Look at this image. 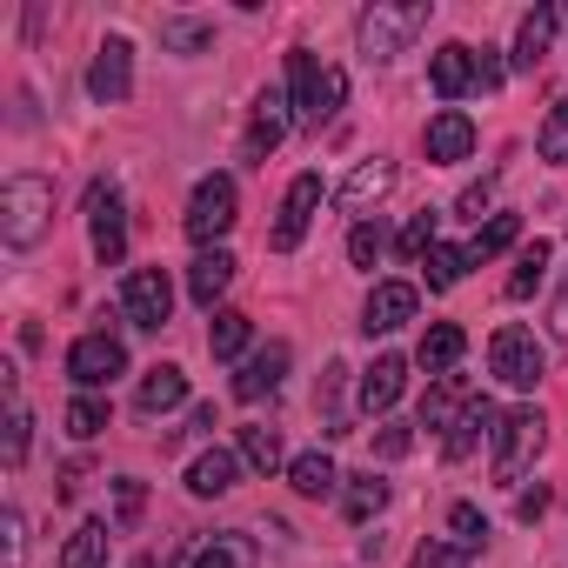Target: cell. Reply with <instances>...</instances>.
<instances>
[{"instance_id": "cell-1", "label": "cell", "mask_w": 568, "mask_h": 568, "mask_svg": "<svg viewBox=\"0 0 568 568\" xmlns=\"http://www.w3.org/2000/svg\"><path fill=\"white\" fill-rule=\"evenodd\" d=\"M54 227V181L48 174H14L0 187V241L8 247H41Z\"/></svg>"}, {"instance_id": "cell-2", "label": "cell", "mask_w": 568, "mask_h": 568, "mask_svg": "<svg viewBox=\"0 0 568 568\" xmlns=\"http://www.w3.org/2000/svg\"><path fill=\"white\" fill-rule=\"evenodd\" d=\"M428 28V8H422V0H402V8H395V0H375V8L362 14V28H355V41H362V61H395V54H408L415 48V34Z\"/></svg>"}, {"instance_id": "cell-3", "label": "cell", "mask_w": 568, "mask_h": 568, "mask_svg": "<svg viewBox=\"0 0 568 568\" xmlns=\"http://www.w3.org/2000/svg\"><path fill=\"white\" fill-rule=\"evenodd\" d=\"M541 442H548L541 408H508V415H501V428H495V462H488V475H495L501 488H515V481H521V468L541 455Z\"/></svg>"}, {"instance_id": "cell-4", "label": "cell", "mask_w": 568, "mask_h": 568, "mask_svg": "<svg viewBox=\"0 0 568 568\" xmlns=\"http://www.w3.org/2000/svg\"><path fill=\"white\" fill-rule=\"evenodd\" d=\"M241 221V194H234V174H207L201 187H194V201H187V214H181V227H187V241H201V247H214L227 227Z\"/></svg>"}, {"instance_id": "cell-5", "label": "cell", "mask_w": 568, "mask_h": 568, "mask_svg": "<svg viewBox=\"0 0 568 568\" xmlns=\"http://www.w3.org/2000/svg\"><path fill=\"white\" fill-rule=\"evenodd\" d=\"M488 368H495V382H508V388H535L541 375H548V348L535 342V328H495V342H488Z\"/></svg>"}, {"instance_id": "cell-6", "label": "cell", "mask_w": 568, "mask_h": 568, "mask_svg": "<svg viewBox=\"0 0 568 568\" xmlns=\"http://www.w3.org/2000/svg\"><path fill=\"white\" fill-rule=\"evenodd\" d=\"M121 315L134 328H168V315H174V281H168V267H134L121 281Z\"/></svg>"}, {"instance_id": "cell-7", "label": "cell", "mask_w": 568, "mask_h": 568, "mask_svg": "<svg viewBox=\"0 0 568 568\" xmlns=\"http://www.w3.org/2000/svg\"><path fill=\"white\" fill-rule=\"evenodd\" d=\"M114 375H128V348H121V335L101 328V335H81V342L68 348V382H74V388L94 395V388H108Z\"/></svg>"}, {"instance_id": "cell-8", "label": "cell", "mask_w": 568, "mask_h": 568, "mask_svg": "<svg viewBox=\"0 0 568 568\" xmlns=\"http://www.w3.org/2000/svg\"><path fill=\"white\" fill-rule=\"evenodd\" d=\"M88 94H94L101 108H114V101H128V94H134V48H128L121 34H108V41L94 48V68H88Z\"/></svg>"}, {"instance_id": "cell-9", "label": "cell", "mask_w": 568, "mask_h": 568, "mask_svg": "<svg viewBox=\"0 0 568 568\" xmlns=\"http://www.w3.org/2000/svg\"><path fill=\"white\" fill-rule=\"evenodd\" d=\"M315 207H322V174H295L288 181V201H281V221H274V254H288V247H302V234H308V221H315Z\"/></svg>"}, {"instance_id": "cell-10", "label": "cell", "mask_w": 568, "mask_h": 568, "mask_svg": "<svg viewBox=\"0 0 568 568\" xmlns=\"http://www.w3.org/2000/svg\"><path fill=\"white\" fill-rule=\"evenodd\" d=\"M415 308H422L415 281H375V288H368V308H362V328H368V335H395V328L415 322Z\"/></svg>"}, {"instance_id": "cell-11", "label": "cell", "mask_w": 568, "mask_h": 568, "mask_svg": "<svg viewBox=\"0 0 568 568\" xmlns=\"http://www.w3.org/2000/svg\"><path fill=\"white\" fill-rule=\"evenodd\" d=\"M88 234H94L101 267H114V261L128 254V207H121L114 187H94V194H88Z\"/></svg>"}, {"instance_id": "cell-12", "label": "cell", "mask_w": 568, "mask_h": 568, "mask_svg": "<svg viewBox=\"0 0 568 568\" xmlns=\"http://www.w3.org/2000/svg\"><path fill=\"white\" fill-rule=\"evenodd\" d=\"M288 342H267V348H254L247 362H241V375H234V402H261V395H274L281 388V375H288Z\"/></svg>"}, {"instance_id": "cell-13", "label": "cell", "mask_w": 568, "mask_h": 568, "mask_svg": "<svg viewBox=\"0 0 568 568\" xmlns=\"http://www.w3.org/2000/svg\"><path fill=\"white\" fill-rule=\"evenodd\" d=\"M495 428H501V408H495L488 395H475V402L455 415V428L442 435V455H448V462H468V455L481 448V435H495Z\"/></svg>"}, {"instance_id": "cell-14", "label": "cell", "mask_w": 568, "mask_h": 568, "mask_svg": "<svg viewBox=\"0 0 568 568\" xmlns=\"http://www.w3.org/2000/svg\"><path fill=\"white\" fill-rule=\"evenodd\" d=\"M475 154V121L462 114V108H442L435 121H428V161L435 168H455V161H468Z\"/></svg>"}, {"instance_id": "cell-15", "label": "cell", "mask_w": 568, "mask_h": 568, "mask_svg": "<svg viewBox=\"0 0 568 568\" xmlns=\"http://www.w3.org/2000/svg\"><path fill=\"white\" fill-rule=\"evenodd\" d=\"M281 141H288V108H281V94L267 88L254 101V121H247V141H241V161H267Z\"/></svg>"}, {"instance_id": "cell-16", "label": "cell", "mask_w": 568, "mask_h": 568, "mask_svg": "<svg viewBox=\"0 0 568 568\" xmlns=\"http://www.w3.org/2000/svg\"><path fill=\"white\" fill-rule=\"evenodd\" d=\"M428 88H435L442 101H462V94L475 88V48H462V41L435 48V54H428Z\"/></svg>"}, {"instance_id": "cell-17", "label": "cell", "mask_w": 568, "mask_h": 568, "mask_svg": "<svg viewBox=\"0 0 568 568\" xmlns=\"http://www.w3.org/2000/svg\"><path fill=\"white\" fill-rule=\"evenodd\" d=\"M468 402H475L468 375H435V382H428V395H422V428L448 435V428H455V415H462Z\"/></svg>"}, {"instance_id": "cell-18", "label": "cell", "mask_w": 568, "mask_h": 568, "mask_svg": "<svg viewBox=\"0 0 568 568\" xmlns=\"http://www.w3.org/2000/svg\"><path fill=\"white\" fill-rule=\"evenodd\" d=\"M181 568H254V541L241 535V528H221V535H201L187 555H181Z\"/></svg>"}, {"instance_id": "cell-19", "label": "cell", "mask_w": 568, "mask_h": 568, "mask_svg": "<svg viewBox=\"0 0 568 568\" xmlns=\"http://www.w3.org/2000/svg\"><path fill=\"white\" fill-rule=\"evenodd\" d=\"M234 267H241V261H234L227 247H201V254H194V267H187V295H194L201 308H214V302L227 295V281H234Z\"/></svg>"}, {"instance_id": "cell-20", "label": "cell", "mask_w": 568, "mask_h": 568, "mask_svg": "<svg viewBox=\"0 0 568 568\" xmlns=\"http://www.w3.org/2000/svg\"><path fill=\"white\" fill-rule=\"evenodd\" d=\"M388 187H395V161H362V168L342 181V194H335V201H342V214H368Z\"/></svg>"}, {"instance_id": "cell-21", "label": "cell", "mask_w": 568, "mask_h": 568, "mask_svg": "<svg viewBox=\"0 0 568 568\" xmlns=\"http://www.w3.org/2000/svg\"><path fill=\"white\" fill-rule=\"evenodd\" d=\"M402 388H408V362H402V355H382V362L362 375V415H388V408L402 402Z\"/></svg>"}, {"instance_id": "cell-22", "label": "cell", "mask_w": 568, "mask_h": 568, "mask_svg": "<svg viewBox=\"0 0 568 568\" xmlns=\"http://www.w3.org/2000/svg\"><path fill=\"white\" fill-rule=\"evenodd\" d=\"M181 402H187V375H181L174 362H161V368L141 375V395H134L141 415H168V408H181Z\"/></svg>"}, {"instance_id": "cell-23", "label": "cell", "mask_w": 568, "mask_h": 568, "mask_svg": "<svg viewBox=\"0 0 568 568\" xmlns=\"http://www.w3.org/2000/svg\"><path fill=\"white\" fill-rule=\"evenodd\" d=\"M234 481H241V455H227V448H207V455L187 468V495H201V501L227 495Z\"/></svg>"}, {"instance_id": "cell-24", "label": "cell", "mask_w": 568, "mask_h": 568, "mask_svg": "<svg viewBox=\"0 0 568 568\" xmlns=\"http://www.w3.org/2000/svg\"><path fill=\"white\" fill-rule=\"evenodd\" d=\"M288 488H295L302 501H328V495L342 488V468H335L322 448H315V455H295V462H288Z\"/></svg>"}, {"instance_id": "cell-25", "label": "cell", "mask_w": 568, "mask_h": 568, "mask_svg": "<svg viewBox=\"0 0 568 568\" xmlns=\"http://www.w3.org/2000/svg\"><path fill=\"white\" fill-rule=\"evenodd\" d=\"M462 348H468V335L455 328V322H435L428 335H422V348H415V362L428 368V382L435 375H455V362H462Z\"/></svg>"}, {"instance_id": "cell-26", "label": "cell", "mask_w": 568, "mask_h": 568, "mask_svg": "<svg viewBox=\"0 0 568 568\" xmlns=\"http://www.w3.org/2000/svg\"><path fill=\"white\" fill-rule=\"evenodd\" d=\"M555 28H561V14L555 8H535V14H521V34H515V68H541V54H548V41H555Z\"/></svg>"}, {"instance_id": "cell-27", "label": "cell", "mask_w": 568, "mask_h": 568, "mask_svg": "<svg viewBox=\"0 0 568 568\" xmlns=\"http://www.w3.org/2000/svg\"><path fill=\"white\" fill-rule=\"evenodd\" d=\"M388 508V481L382 475H342V515L362 528V521H375Z\"/></svg>"}, {"instance_id": "cell-28", "label": "cell", "mask_w": 568, "mask_h": 568, "mask_svg": "<svg viewBox=\"0 0 568 568\" xmlns=\"http://www.w3.org/2000/svg\"><path fill=\"white\" fill-rule=\"evenodd\" d=\"M247 335H254V322H247L241 308H214V322H207V355H214V362H241Z\"/></svg>"}, {"instance_id": "cell-29", "label": "cell", "mask_w": 568, "mask_h": 568, "mask_svg": "<svg viewBox=\"0 0 568 568\" xmlns=\"http://www.w3.org/2000/svg\"><path fill=\"white\" fill-rule=\"evenodd\" d=\"M108 541H114L108 521H81L61 548V568H108Z\"/></svg>"}, {"instance_id": "cell-30", "label": "cell", "mask_w": 568, "mask_h": 568, "mask_svg": "<svg viewBox=\"0 0 568 568\" xmlns=\"http://www.w3.org/2000/svg\"><path fill=\"white\" fill-rule=\"evenodd\" d=\"M548 261H555V247L548 241H528L521 254H515V274H508V302H528L541 281H548Z\"/></svg>"}, {"instance_id": "cell-31", "label": "cell", "mask_w": 568, "mask_h": 568, "mask_svg": "<svg viewBox=\"0 0 568 568\" xmlns=\"http://www.w3.org/2000/svg\"><path fill=\"white\" fill-rule=\"evenodd\" d=\"M468 267H475V261H468V247H448V241H435V247L422 254V274H428V288H435V295H442V288H455Z\"/></svg>"}, {"instance_id": "cell-32", "label": "cell", "mask_w": 568, "mask_h": 568, "mask_svg": "<svg viewBox=\"0 0 568 568\" xmlns=\"http://www.w3.org/2000/svg\"><path fill=\"white\" fill-rule=\"evenodd\" d=\"M342 101H348V74H342V68H322L315 108H308V121H302V128H308V134H322V128H328V121L342 114Z\"/></svg>"}, {"instance_id": "cell-33", "label": "cell", "mask_w": 568, "mask_h": 568, "mask_svg": "<svg viewBox=\"0 0 568 568\" xmlns=\"http://www.w3.org/2000/svg\"><path fill=\"white\" fill-rule=\"evenodd\" d=\"M342 382H348V368L335 362V368L322 375V388H315V408H322V435H348V415H342Z\"/></svg>"}, {"instance_id": "cell-34", "label": "cell", "mask_w": 568, "mask_h": 568, "mask_svg": "<svg viewBox=\"0 0 568 568\" xmlns=\"http://www.w3.org/2000/svg\"><path fill=\"white\" fill-rule=\"evenodd\" d=\"M241 462H247L254 475H274V468H281V435H274V428H261V422H254V428H241Z\"/></svg>"}, {"instance_id": "cell-35", "label": "cell", "mask_w": 568, "mask_h": 568, "mask_svg": "<svg viewBox=\"0 0 568 568\" xmlns=\"http://www.w3.org/2000/svg\"><path fill=\"white\" fill-rule=\"evenodd\" d=\"M207 41H214V21H181V14L161 21V48H168V54H201Z\"/></svg>"}, {"instance_id": "cell-36", "label": "cell", "mask_w": 568, "mask_h": 568, "mask_svg": "<svg viewBox=\"0 0 568 568\" xmlns=\"http://www.w3.org/2000/svg\"><path fill=\"white\" fill-rule=\"evenodd\" d=\"M515 234H521V214H495V221H488V227L468 241V261H475V267H481V261H495V254H501Z\"/></svg>"}, {"instance_id": "cell-37", "label": "cell", "mask_w": 568, "mask_h": 568, "mask_svg": "<svg viewBox=\"0 0 568 568\" xmlns=\"http://www.w3.org/2000/svg\"><path fill=\"white\" fill-rule=\"evenodd\" d=\"M535 154L555 161V168H568V101L548 108V121H541V134H535Z\"/></svg>"}, {"instance_id": "cell-38", "label": "cell", "mask_w": 568, "mask_h": 568, "mask_svg": "<svg viewBox=\"0 0 568 568\" xmlns=\"http://www.w3.org/2000/svg\"><path fill=\"white\" fill-rule=\"evenodd\" d=\"M101 428H108V402H101V395H74V402H68V435H74V442H94Z\"/></svg>"}, {"instance_id": "cell-39", "label": "cell", "mask_w": 568, "mask_h": 568, "mask_svg": "<svg viewBox=\"0 0 568 568\" xmlns=\"http://www.w3.org/2000/svg\"><path fill=\"white\" fill-rule=\"evenodd\" d=\"M382 247H388V227H382V221H355V234H348V261H355V267H375Z\"/></svg>"}, {"instance_id": "cell-40", "label": "cell", "mask_w": 568, "mask_h": 568, "mask_svg": "<svg viewBox=\"0 0 568 568\" xmlns=\"http://www.w3.org/2000/svg\"><path fill=\"white\" fill-rule=\"evenodd\" d=\"M141 508H148V488H141L134 475H121V481H114V528L128 535V528L141 521Z\"/></svg>"}, {"instance_id": "cell-41", "label": "cell", "mask_w": 568, "mask_h": 568, "mask_svg": "<svg viewBox=\"0 0 568 568\" xmlns=\"http://www.w3.org/2000/svg\"><path fill=\"white\" fill-rule=\"evenodd\" d=\"M448 528H455L462 548H481V541H488V515H481L475 501H455V508H448Z\"/></svg>"}, {"instance_id": "cell-42", "label": "cell", "mask_w": 568, "mask_h": 568, "mask_svg": "<svg viewBox=\"0 0 568 568\" xmlns=\"http://www.w3.org/2000/svg\"><path fill=\"white\" fill-rule=\"evenodd\" d=\"M428 247H435V214H415V221L402 227V241H395V254H402V261H422Z\"/></svg>"}, {"instance_id": "cell-43", "label": "cell", "mask_w": 568, "mask_h": 568, "mask_svg": "<svg viewBox=\"0 0 568 568\" xmlns=\"http://www.w3.org/2000/svg\"><path fill=\"white\" fill-rule=\"evenodd\" d=\"M408 568H468V548L462 541H422Z\"/></svg>"}, {"instance_id": "cell-44", "label": "cell", "mask_w": 568, "mask_h": 568, "mask_svg": "<svg viewBox=\"0 0 568 568\" xmlns=\"http://www.w3.org/2000/svg\"><path fill=\"white\" fill-rule=\"evenodd\" d=\"M408 448H415V428H408V422H382V435H375V455H382V462H402Z\"/></svg>"}, {"instance_id": "cell-45", "label": "cell", "mask_w": 568, "mask_h": 568, "mask_svg": "<svg viewBox=\"0 0 568 568\" xmlns=\"http://www.w3.org/2000/svg\"><path fill=\"white\" fill-rule=\"evenodd\" d=\"M28 428H34V422H28V408L14 402V408H8V468L28 462Z\"/></svg>"}, {"instance_id": "cell-46", "label": "cell", "mask_w": 568, "mask_h": 568, "mask_svg": "<svg viewBox=\"0 0 568 568\" xmlns=\"http://www.w3.org/2000/svg\"><path fill=\"white\" fill-rule=\"evenodd\" d=\"M501 74H508V68H501V54H495V48H481V54H475V88H481V94H495V88H501Z\"/></svg>"}, {"instance_id": "cell-47", "label": "cell", "mask_w": 568, "mask_h": 568, "mask_svg": "<svg viewBox=\"0 0 568 568\" xmlns=\"http://www.w3.org/2000/svg\"><path fill=\"white\" fill-rule=\"evenodd\" d=\"M221 428V415H214V402H201L194 415H187V435H214Z\"/></svg>"}, {"instance_id": "cell-48", "label": "cell", "mask_w": 568, "mask_h": 568, "mask_svg": "<svg viewBox=\"0 0 568 568\" xmlns=\"http://www.w3.org/2000/svg\"><path fill=\"white\" fill-rule=\"evenodd\" d=\"M541 508H548V488H541V481H535V488H528V495H521V501H515V515H521V521H535V515H541Z\"/></svg>"}, {"instance_id": "cell-49", "label": "cell", "mask_w": 568, "mask_h": 568, "mask_svg": "<svg viewBox=\"0 0 568 568\" xmlns=\"http://www.w3.org/2000/svg\"><path fill=\"white\" fill-rule=\"evenodd\" d=\"M481 207H488V181H481V187H468V194H462V214H475V221H481Z\"/></svg>"}, {"instance_id": "cell-50", "label": "cell", "mask_w": 568, "mask_h": 568, "mask_svg": "<svg viewBox=\"0 0 568 568\" xmlns=\"http://www.w3.org/2000/svg\"><path fill=\"white\" fill-rule=\"evenodd\" d=\"M555 335H568V288H561V302H555V322H548Z\"/></svg>"}]
</instances>
